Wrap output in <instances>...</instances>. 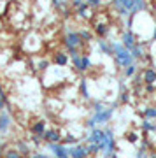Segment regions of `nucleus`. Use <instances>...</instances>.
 Listing matches in <instances>:
<instances>
[{
  "mask_svg": "<svg viewBox=\"0 0 156 158\" xmlns=\"http://www.w3.org/2000/svg\"><path fill=\"white\" fill-rule=\"evenodd\" d=\"M112 55L116 58V63L121 69H128L130 65H135V58L132 56L130 49H126L121 42H114L112 44Z\"/></svg>",
  "mask_w": 156,
  "mask_h": 158,
  "instance_id": "nucleus-1",
  "label": "nucleus"
},
{
  "mask_svg": "<svg viewBox=\"0 0 156 158\" xmlns=\"http://www.w3.org/2000/svg\"><path fill=\"white\" fill-rule=\"evenodd\" d=\"M112 116H114V107H107L105 111H102V113H93V116L88 119L86 127H88L89 130H93V128H96V125H104V123H107V121H111Z\"/></svg>",
  "mask_w": 156,
  "mask_h": 158,
  "instance_id": "nucleus-2",
  "label": "nucleus"
},
{
  "mask_svg": "<svg viewBox=\"0 0 156 158\" xmlns=\"http://www.w3.org/2000/svg\"><path fill=\"white\" fill-rule=\"evenodd\" d=\"M81 44H83L81 34H79V32H74V30H68L67 37H65V46H67V51H68V55H70V58L76 56V55H79L77 49H79Z\"/></svg>",
  "mask_w": 156,
  "mask_h": 158,
  "instance_id": "nucleus-3",
  "label": "nucleus"
},
{
  "mask_svg": "<svg viewBox=\"0 0 156 158\" xmlns=\"http://www.w3.org/2000/svg\"><path fill=\"white\" fill-rule=\"evenodd\" d=\"M70 60H72L76 70H79V72H86V70H89V69L93 67V62H91V58L88 55H76Z\"/></svg>",
  "mask_w": 156,
  "mask_h": 158,
  "instance_id": "nucleus-4",
  "label": "nucleus"
},
{
  "mask_svg": "<svg viewBox=\"0 0 156 158\" xmlns=\"http://www.w3.org/2000/svg\"><path fill=\"white\" fill-rule=\"evenodd\" d=\"M47 148H49V151L55 155V158H70V153H68L67 146H61V144L55 142V144H47Z\"/></svg>",
  "mask_w": 156,
  "mask_h": 158,
  "instance_id": "nucleus-5",
  "label": "nucleus"
},
{
  "mask_svg": "<svg viewBox=\"0 0 156 158\" xmlns=\"http://www.w3.org/2000/svg\"><path fill=\"white\" fill-rule=\"evenodd\" d=\"M105 130H102V128H93V130H89V135L86 141L89 142V144H100V142H104V139H105Z\"/></svg>",
  "mask_w": 156,
  "mask_h": 158,
  "instance_id": "nucleus-6",
  "label": "nucleus"
},
{
  "mask_svg": "<svg viewBox=\"0 0 156 158\" xmlns=\"http://www.w3.org/2000/svg\"><path fill=\"white\" fill-rule=\"evenodd\" d=\"M121 44L126 48V49H132L135 44H137V40H135V35H133V32L132 30H126L125 34H123V37H121Z\"/></svg>",
  "mask_w": 156,
  "mask_h": 158,
  "instance_id": "nucleus-7",
  "label": "nucleus"
},
{
  "mask_svg": "<svg viewBox=\"0 0 156 158\" xmlns=\"http://www.w3.org/2000/svg\"><path fill=\"white\" fill-rule=\"evenodd\" d=\"M68 153H70V158H86L88 156V149L84 146H72L68 148Z\"/></svg>",
  "mask_w": 156,
  "mask_h": 158,
  "instance_id": "nucleus-8",
  "label": "nucleus"
},
{
  "mask_svg": "<svg viewBox=\"0 0 156 158\" xmlns=\"http://www.w3.org/2000/svg\"><path fill=\"white\" fill-rule=\"evenodd\" d=\"M11 127V116L7 111H0V134L7 132Z\"/></svg>",
  "mask_w": 156,
  "mask_h": 158,
  "instance_id": "nucleus-9",
  "label": "nucleus"
},
{
  "mask_svg": "<svg viewBox=\"0 0 156 158\" xmlns=\"http://www.w3.org/2000/svg\"><path fill=\"white\" fill-rule=\"evenodd\" d=\"M142 77H144V83H146V85H153V83H156V69H153V67L144 69Z\"/></svg>",
  "mask_w": 156,
  "mask_h": 158,
  "instance_id": "nucleus-10",
  "label": "nucleus"
},
{
  "mask_svg": "<svg viewBox=\"0 0 156 158\" xmlns=\"http://www.w3.org/2000/svg\"><path fill=\"white\" fill-rule=\"evenodd\" d=\"M32 132H34V135H39V137H44V134L47 132L46 130V121H35L34 125H32Z\"/></svg>",
  "mask_w": 156,
  "mask_h": 158,
  "instance_id": "nucleus-11",
  "label": "nucleus"
},
{
  "mask_svg": "<svg viewBox=\"0 0 156 158\" xmlns=\"http://www.w3.org/2000/svg\"><path fill=\"white\" fill-rule=\"evenodd\" d=\"M42 139H44V141H47V144H55V142L60 141V134H58L56 130H47Z\"/></svg>",
  "mask_w": 156,
  "mask_h": 158,
  "instance_id": "nucleus-12",
  "label": "nucleus"
},
{
  "mask_svg": "<svg viewBox=\"0 0 156 158\" xmlns=\"http://www.w3.org/2000/svg\"><path fill=\"white\" fill-rule=\"evenodd\" d=\"M130 53H132V56H133L135 60H140V58H144V55H146L142 44H139V42H137V44L132 48V49H130Z\"/></svg>",
  "mask_w": 156,
  "mask_h": 158,
  "instance_id": "nucleus-13",
  "label": "nucleus"
},
{
  "mask_svg": "<svg viewBox=\"0 0 156 158\" xmlns=\"http://www.w3.org/2000/svg\"><path fill=\"white\" fill-rule=\"evenodd\" d=\"M55 63L60 65V67L68 65V55H65V53H56L55 55Z\"/></svg>",
  "mask_w": 156,
  "mask_h": 158,
  "instance_id": "nucleus-14",
  "label": "nucleus"
},
{
  "mask_svg": "<svg viewBox=\"0 0 156 158\" xmlns=\"http://www.w3.org/2000/svg\"><path fill=\"white\" fill-rule=\"evenodd\" d=\"M146 0H135L133 2V9H132V16H135L137 12H142V11H146Z\"/></svg>",
  "mask_w": 156,
  "mask_h": 158,
  "instance_id": "nucleus-15",
  "label": "nucleus"
},
{
  "mask_svg": "<svg viewBox=\"0 0 156 158\" xmlns=\"http://www.w3.org/2000/svg\"><path fill=\"white\" fill-rule=\"evenodd\" d=\"M95 32L98 37H105L107 34H109V27H107L105 23H96L95 25Z\"/></svg>",
  "mask_w": 156,
  "mask_h": 158,
  "instance_id": "nucleus-16",
  "label": "nucleus"
},
{
  "mask_svg": "<svg viewBox=\"0 0 156 158\" xmlns=\"http://www.w3.org/2000/svg\"><path fill=\"white\" fill-rule=\"evenodd\" d=\"M98 48L102 49V53H105V55H112V44H109L107 40H98Z\"/></svg>",
  "mask_w": 156,
  "mask_h": 158,
  "instance_id": "nucleus-17",
  "label": "nucleus"
},
{
  "mask_svg": "<svg viewBox=\"0 0 156 158\" xmlns=\"http://www.w3.org/2000/svg\"><path fill=\"white\" fill-rule=\"evenodd\" d=\"M142 116H144V119H156V107H147L144 111V113H142Z\"/></svg>",
  "mask_w": 156,
  "mask_h": 158,
  "instance_id": "nucleus-18",
  "label": "nucleus"
},
{
  "mask_svg": "<svg viewBox=\"0 0 156 158\" xmlns=\"http://www.w3.org/2000/svg\"><path fill=\"white\" fill-rule=\"evenodd\" d=\"M140 128L144 130V132H154V130H156V125H153L149 119H144V123L140 125Z\"/></svg>",
  "mask_w": 156,
  "mask_h": 158,
  "instance_id": "nucleus-19",
  "label": "nucleus"
},
{
  "mask_svg": "<svg viewBox=\"0 0 156 158\" xmlns=\"http://www.w3.org/2000/svg\"><path fill=\"white\" fill-rule=\"evenodd\" d=\"M146 153H147V142H142V144H140V149L139 151H137V156L135 158H147V155H146Z\"/></svg>",
  "mask_w": 156,
  "mask_h": 158,
  "instance_id": "nucleus-20",
  "label": "nucleus"
},
{
  "mask_svg": "<svg viewBox=\"0 0 156 158\" xmlns=\"http://www.w3.org/2000/svg\"><path fill=\"white\" fill-rule=\"evenodd\" d=\"M4 158H23V155L18 151V149H7Z\"/></svg>",
  "mask_w": 156,
  "mask_h": 158,
  "instance_id": "nucleus-21",
  "label": "nucleus"
},
{
  "mask_svg": "<svg viewBox=\"0 0 156 158\" xmlns=\"http://www.w3.org/2000/svg\"><path fill=\"white\" fill-rule=\"evenodd\" d=\"M81 93H83L84 98H89V91H88V81L86 79H83L81 81Z\"/></svg>",
  "mask_w": 156,
  "mask_h": 158,
  "instance_id": "nucleus-22",
  "label": "nucleus"
},
{
  "mask_svg": "<svg viewBox=\"0 0 156 158\" xmlns=\"http://www.w3.org/2000/svg\"><path fill=\"white\" fill-rule=\"evenodd\" d=\"M137 74V65H130L128 69H125V77H133Z\"/></svg>",
  "mask_w": 156,
  "mask_h": 158,
  "instance_id": "nucleus-23",
  "label": "nucleus"
},
{
  "mask_svg": "<svg viewBox=\"0 0 156 158\" xmlns=\"http://www.w3.org/2000/svg\"><path fill=\"white\" fill-rule=\"evenodd\" d=\"M88 7H89V6H88V2H84L83 6L77 9V14H79L81 18H86V16H88Z\"/></svg>",
  "mask_w": 156,
  "mask_h": 158,
  "instance_id": "nucleus-24",
  "label": "nucleus"
},
{
  "mask_svg": "<svg viewBox=\"0 0 156 158\" xmlns=\"http://www.w3.org/2000/svg\"><path fill=\"white\" fill-rule=\"evenodd\" d=\"M86 149H88V155H96L100 153V144H89Z\"/></svg>",
  "mask_w": 156,
  "mask_h": 158,
  "instance_id": "nucleus-25",
  "label": "nucleus"
},
{
  "mask_svg": "<svg viewBox=\"0 0 156 158\" xmlns=\"http://www.w3.org/2000/svg\"><path fill=\"white\" fill-rule=\"evenodd\" d=\"M18 151L21 153V155H30V148L27 146V144H25V142H19V146H18Z\"/></svg>",
  "mask_w": 156,
  "mask_h": 158,
  "instance_id": "nucleus-26",
  "label": "nucleus"
},
{
  "mask_svg": "<svg viewBox=\"0 0 156 158\" xmlns=\"http://www.w3.org/2000/svg\"><path fill=\"white\" fill-rule=\"evenodd\" d=\"M105 109L107 107L102 102H95V104H93V113H102V111H105Z\"/></svg>",
  "mask_w": 156,
  "mask_h": 158,
  "instance_id": "nucleus-27",
  "label": "nucleus"
},
{
  "mask_svg": "<svg viewBox=\"0 0 156 158\" xmlns=\"http://www.w3.org/2000/svg\"><path fill=\"white\" fill-rule=\"evenodd\" d=\"M79 34H81V39H83L84 42H88V40H91V32H88V30H81Z\"/></svg>",
  "mask_w": 156,
  "mask_h": 158,
  "instance_id": "nucleus-28",
  "label": "nucleus"
},
{
  "mask_svg": "<svg viewBox=\"0 0 156 158\" xmlns=\"http://www.w3.org/2000/svg\"><path fill=\"white\" fill-rule=\"evenodd\" d=\"M119 100L121 102H128L130 100V93L126 90H123V86H121V97H119Z\"/></svg>",
  "mask_w": 156,
  "mask_h": 158,
  "instance_id": "nucleus-29",
  "label": "nucleus"
},
{
  "mask_svg": "<svg viewBox=\"0 0 156 158\" xmlns=\"http://www.w3.org/2000/svg\"><path fill=\"white\" fill-rule=\"evenodd\" d=\"M102 2H104V0H88V6L89 7H98V6H102Z\"/></svg>",
  "mask_w": 156,
  "mask_h": 158,
  "instance_id": "nucleus-30",
  "label": "nucleus"
},
{
  "mask_svg": "<svg viewBox=\"0 0 156 158\" xmlns=\"http://www.w3.org/2000/svg\"><path fill=\"white\" fill-rule=\"evenodd\" d=\"M126 137H128V142H132V144L139 141V135H137V134H128Z\"/></svg>",
  "mask_w": 156,
  "mask_h": 158,
  "instance_id": "nucleus-31",
  "label": "nucleus"
},
{
  "mask_svg": "<svg viewBox=\"0 0 156 158\" xmlns=\"http://www.w3.org/2000/svg\"><path fill=\"white\" fill-rule=\"evenodd\" d=\"M76 141H77V139H76L74 135H67V137H65V142H68V144H74Z\"/></svg>",
  "mask_w": 156,
  "mask_h": 158,
  "instance_id": "nucleus-32",
  "label": "nucleus"
},
{
  "mask_svg": "<svg viewBox=\"0 0 156 158\" xmlns=\"http://www.w3.org/2000/svg\"><path fill=\"white\" fill-rule=\"evenodd\" d=\"M32 158H49L47 155H44V153H34L32 155Z\"/></svg>",
  "mask_w": 156,
  "mask_h": 158,
  "instance_id": "nucleus-33",
  "label": "nucleus"
},
{
  "mask_svg": "<svg viewBox=\"0 0 156 158\" xmlns=\"http://www.w3.org/2000/svg\"><path fill=\"white\" fill-rule=\"evenodd\" d=\"M46 67H47V62H46V60H42V62L39 63V69H40V70H46Z\"/></svg>",
  "mask_w": 156,
  "mask_h": 158,
  "instance_id": "nucleus-34",
  "label": "nucleus"
},
{
  "mask_svg": "<svg viewBox=\"0 0 156 158\" xmlns=\"http://www.w3.org/2000/svg\"><path fill=\"white\" fill-rule=\"evenodd\" d=\"M53 6H55L56 9H60V7H61V2H60V0H53Z\"/></svg>",
  "mask_w": 156,
  "mask_h": 158,
  "instance_id": "nucleus-35",
  "label": "nucleus"
},
{
  "mask_svg": "<svg viewBox=\"0 0 156 158\" xmlns=\"http://www.w3.org/2000/svg\"><path fill=\"white\" fill-rule=\"evenodd\" d=\"M153 40H156V27H154V30H153Z\"/></svg>",
  "mask_w": 156,
  "mask_h": 158,
  "instance_id": "nucleus-36",
  "label": "nucleus"
},
{
  "mask_svg": "<svg viewBox=\"0 0 156 158\" xmlns=\"http://www.w3.org/2000/svg\"><path fill=\"white\" fill-rule=\"evenodd\" d=\"M2 149H4V146H2V144H0V155H2Z\"/></svg>",
  "mask_w": 156,
  "mask_h": 158,
  "instance_id": "nucleus-37",
  "label": "nucleus"
},
{
  "mask_svg": "<svg viewBox=\"0 0 156 158\" xmlns=\"http://www.w3.org/2000/svg\"><path fill=\"white\" fill-rule=\"evenodd\" d=\"M111 158H117V155H116V153H114V155H112V156Z\"/></svg>",
  "mask_w": 156,
  "mask_h": 158,
  "instance_id": "nucleus-38",
  "label": "nucleus"
},
{
  "mask_svg": "<svg viewBox=\"0 0 156 158\" xmlns=\"http://www.w3.org/2000/svg\"><path fill=\"white\" fill-rule=\"evenodd\" d=\"M149 158H156V155H154V153H153V155H151V156Z\"/></svg>",
  "mask_w": 156,
  "mask_h": 158,
  "instance_id": "nucleus-39",
  "label": "nucleus"
},
{
  "mask_svg": "<svg viewBox=\"0 0 156 158\" xmlns=\"http://www.w3.org/2000/svg\"><path fill=\"white\" fill-rule=\"evenodd\" d=\"M83 2H88V0H83Z\"/></svg>",
  "mask_w": 156,
  "mask_h": 158,
  "instance_id": "nucleus-40",
  "label": "nucleus"
},
{
  "mask_svg": "<svg viewBox=\"0 0 156 158\" xmlns=\"http://www.w3.org/2000/svg\"><path fill=\"white\" fill-rule=\"evenodd\" d=\"M51 2H53V0H51Z\"/></svg>",
  "mask_w": 156,
  "mask_h": 158,
  "instance_id": "nucleus-41",
  "label": "nucleus"
},
{
  "mask_svg": "<svg viewBox=\"0 0 156 158\" xmlns=\"http://www.w3.org/2000/svg\"><path fill=\"white\" fill-rule=\"evenodd\" d=\"M72 2H74V0H72Z\"/></svg>",
  "mask_w": 156,
  "mask_h": 158,
  "instance_id": "nucleus-42",
  "label": "nucleus"
}]
</instances>
